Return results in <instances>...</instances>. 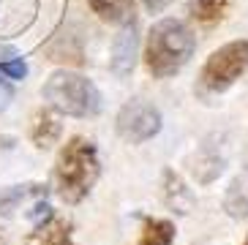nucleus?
Returning <instances> with one entry per match:
<instances>
[{
	"mask_svg": "<svg viewBox=\"0 0 248 245\" xmlns=\"http://www.w3.org/2000/svg\"><path fill=\"white\" fill-rule=\"evenodd\" d=\"M194 55V36L177 19H161L147 36L145 63L153 77H172Z\"/></svg>",
	"mask_w": 248,
	"mask_h": 245,
	"instance_id": "nucleus-1",
	"label": "nucleus"
},
{
	"mask_svg": "<svg viewBox=\"0 0 248 245\" xmlns=\"http://www.w3.org/2000/svg\"><path fill=\"white\" fill-rule=\"evenodd\" d=\"M147 3H155V0H147Z\"/></svg>",
	"mask_w": 248,
	"mask_h": 245,
	"instance_id": "nucleus-16",
	"label": "nucleus"
},
{
	"mask_svg": "<svg viewBox=\"0 0 248 245\" xmlns=\"http://www.w3.org/2000/svg\"><path fill=\"white\" fill-rule=\"evenodd\" d=\"M243 245H248V237H246V243H243Z\"/></svg>",
	"mask_w": 248,
	"mask_h": 245,
	"instance_id": "nucleus-15",
	"label": "nucleus"
},
{
	"mask_svg": "<svg viewBox=\"0 0 248 245\" xmlns=\"http://www.w3.org/2000/svg\"><path fill=\"white\" fill-rule=\"evenodd\" d=\"M44 98L52 107L71 117H93L101 112V93L79 74L58 71L44 85Z\"/></svg>",
	"mask_w": 248,
	"mask_h": 245,
	"instance_id": "nucleus-3",
	"label": "nucleus"
},
{
	"mask_svg": "<svg viewBox=\"0 0 248 245\" xmlns=\"http://www.w3.org/2000/svg\"><path fill=\"white\" fill-rule=\"evenodd\" d=\"M175 240V224L164 218H147L139 234V245H172Z\"/></svg>",
	"mask_w": 248,
	"mask_h": 245,
	"instance_id": "nucleus-9",
	"label": "nucleus"
},
{
	"mask_svg": "<svg viewBox=\"0 0 248 245\" xmlns=\"http://www.w3.org/2000/svg\"><path fill=\"white\" fill-rule=\"evenodd\" d=\"M55 177H58V191L63 202H79L82 196L93 188L98 177V155H95V144L85 137H74L63 144L55 166Z\"/></svg>",
	"mask_w": 248,
	"mask_h": 245,
	"instance_id": "nucleus-2",
	"label": "nucleus"
},
{
	"mask_svg": "<svg viewBox=\"0 0 248 245\" xmlns=\"http://www.w3.org/2000/svg\"><path fill=\"white\" fill-rule=\"evenodd\" d=\"M25 245H74L68 234V224L63 218H49L46 224H38L36 231L28 237Z\"/></svg>",
	"mask_w": 248,
	"mask_h": 245,
	"instance_id": "nucleus-7",
	"label": "nucleus"
},
{
	"mask_svg": "<svg viewBox=\"0 0 248 245\" xmlns=\"http://www.w3.org/2000/svg\"><path fill=\"white\" fill-rule=\"evenodd\" d=\"M248 68V41H232L216 49L202 68V85L213 93H221Z\"/></svg>",
	"mask_w": 248,
	"mask_h": 245,
	"instance_id": "nucleus-4",
	"label": "nucleus"
},
{
	"mask_svg": "<svg viewBox=\"0 0 248 245\" xmlns=\"http://www.w3.org/2000/svg\"><path fill=\"white\" fill-rule=\"evenodd\" d=\"M226 8H229V0H191L188 14L197 22H216L224 16Z\"/></svg>",
	"mask_w": 248,
	"mask_h": 245,
	"instance_id": "nucleus-11",
	"label": "nucleus"
},
{
	"mask_svg": "<svg viewBox=\"0 0 248 245\" xmlns=\"http://www.w3.org/2000/svg\"><path fill=\"white\" fill-rule=\"evenodd\" d=\"M134 55H137V28L134 22H128L112 44V71L117 77H125L134 68Z\"/></svg>",
	"mask_w": 248,
	"mask_h": 245,
	"instance_id": "nucleus-6",
	"label": "nucleus"
},
{
	"mask_svg": "<svg viewBox=\"0 0 248 245\" xmlns=\"http://www.w3.org/2000/svg\"><path fill=\"white\" fill-rule=\"evenodd\" d=\"M117 131H120V137L125 142H131V144L153 139L161 131L158 109L153 104L142 101V98H134V101H128L120 109V115H117Z\"/></svg>",
	"mask_w": 248,
	"mask_h": 245,
	"instance_id": "nucleus-5",
	"label": "nucleus"
},
{
	"mask_svg": "<svg viewBox=\"0 0 248 245\" xmlns=\"http://www.w3.org/2000/svg\"><path fill=\"white\" fill-rule=\"evenodd\" d=\"M60 134V125L52 120L49 115H38L36 117V125H33V139H36L38 147H46L49 142H55Z\"/></svg>",
	"mask_w": 248,
	"mask_h": 245,
	"instance_id": "nucleus-12",
	"label": "nucleus"
},
{
	"mask_svg": "<svg viewBox=\"0 0 248 245\" xmlns=\"http://www.w3.org/2000/svg\"><path fill=\"white\" fill-rule=\"evenodd\" d=\"M93 11L107 22H128L134 19V0H90Z\"/></svg>",
	"mask_w": 248,
	"mask_h": 245,
	"instance_id": "nucleus-10",
	"label": "nucleus"
},
{
	"mask_svg": "<svg viewBox=\"0 0 248 245\" xmlns=\"http://www.w3.org/2000/svg\"><path fill=\"white\" fill-rule=\"evenodd\" d=\"M0 71H3V74H8L11 79H22L25 74H28V65H25L22 60H8V63H3V65H0Z\"/></svg>",
	"mask_w": 248,
	"mask_h": 245,
	"instance_id": "nucleus-13",
	"label": "nucleus"
},
{
	"mask_svg": "<svg viewBox=\"0 0 248 245\" xmlns=\"http://www.w3.org/2000/svg\"><path fill=\"white\" fill-rule=\"evenodd\" d=\"M11 85H8V82H3L0 79V109H6L8 107V101H11Z\"/></svg>",
	"mask_w": 248,
	"mask_h": 245,
	"instance_id": "nucleus-14",
	"label": "nucleus"
},
{
	"mask_svg": "<svg viewBox=\"0 0 248 245\" xmlns=\"http://www.w3.org/2000/svg\"><path fill=\"white\" fill-rule=\"evenodd\" d=\"M224 204H226V210H229V215H234V218L248 215V166L232 180V185L226 191Z\"/></svg>",
	"mask_w": 248,
	"mask_h": 245,
	"instance_id": "nucleus-8",
	"label": "nucleus"
}]
</instances>
